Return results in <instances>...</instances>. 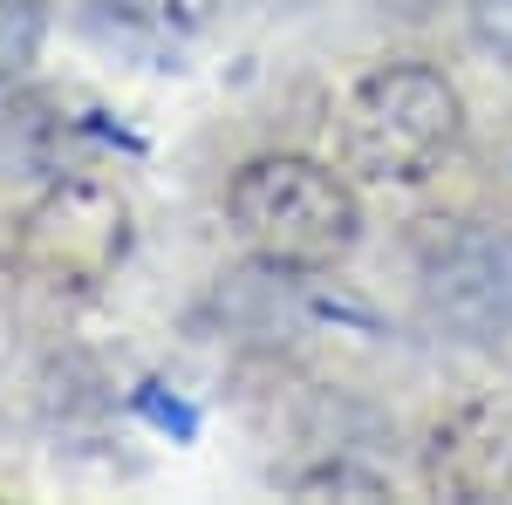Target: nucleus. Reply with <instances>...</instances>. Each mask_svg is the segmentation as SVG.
<instances>
[{
    "label": "nucleus",
    "instance_id": "423d86ee",
    "mask_svg": "<svg viewBox=\"0 0 512 505\" xmlns=\"http://www.w3.org/2000/svg\"><path fill=\"white\" fill-rule=\"evenodd\" d=\"M198 7L205 0H96V21L117 41L144 48V55H164L198 28Z\"/></svg>",
    "mask_w": 512,
    "mask_h": 505
},
{
    "label": "nucleus",
    "instance_id": "1a4fd4ad",
    "mask_svg": "<svg viewBox=\"0 0 512 505\" xmlns=\"http://www.w3.org/2000/svg\"><path fill=\"white\" fill-rule=\"evenodd\" d=\"M321 485H349L362 499H383V478H362V471H315V478H301V492H321Z\"/></svg>",
    "mask_w": 512,
    "mask_h": 505
},
{
    "label": "nucleus",
    "instance_id": "f03ea898",
    "mask_svg": "<svg viewBox=\"0 0 512 505\" xmlns=\"http://www.w3.org/2000/svg\"><path fill=\"white\" fill-rule=\"evenodd\" d=\"M458 89L437 69L390 62L362 76L342 103V157L369 185H417L458 144Z\"/></svg>",
    "mask_w": 512,
    "mask_h": 505
},
{
    "label": "nucleus",
    "instance_id": "0eeeda50",
    "mask_svg": "<svg viewBox=\"0 0 512 505\" xmlns=\"http://www.w3.org/2000/svg\"><path fill=\"white\" fill-rule=\"evenodd\" d=\"M41 0H0V82H14L41 48Z\"/></svg>",
    "mask_w": 512,
    "mask_h": 505
},
{
    "label": "nucleus",
    "instance_id": "39448f33",
    "mask_svg": "<svg viewBox=\"0 0 512 505\" xmlns=\"http://www.w3.org/2000/svg\"><path fill=\"white\" fill-rule=\"evenodd\" d=\"M424 478L444 499H506L512 492V410L506 403H465L431 430Z\"/></svg>",
    "mask_w": 512,
    "mask_h": 505
},
{
    "label": "nucleus",
    "instance_id": "20e7f679",
    "mask_svg": "<svg viewBox=\"0 0 512 505\" xmlns=\"http://www.w3.org/2000/svg\"><path fill=\"white\" fill-rule=\"evenodd\" d=\"M130 253V205L96 178H69L28 219V267L48 287H96Z\"/></svg>",
    "mask_w": 512,
    "mask_h": 505
},
{
    "label": "nucleus",
    "instance_id": "7ed1b4c3",
    "mask_svg": "<svg viewBox=\"0 0 512 505\" xmlns=\"http://www.w3.org/2000/svg\"><path fill=\"white\" fill-rule=\"evenodd\" d=\"M424 314L451 342H506L512 335V233L506 226H451L424 246L417 267Z\"/></svg>",
    "mask_w": 512,
    "mask_h": 505
},
{
    "label": "nucleus",
    "instance_id": "6e6552de",
    "mask_svg": "<svg viewBox=\"0 0 512 505\" xmlns=\"http://www.w3.org/2000/svg\"><path fill=\"white\" fill-rule=\"evenodd\" d=\"M472 35L499 62H512V0H472Z\"/></svg>",
    "mask_w": 512,
    "mask_h": 505
},
{
    "label": "nucleus",
    "instance_id": "f257e3e1",
    "mask_svg": "<svg viewBox=\"0 0 512 505\" xmlns=\"http://www.w3.org/2000/svg\"><path fill=\"white\" fill-rule=\"evenodd\" d=\"M226 212H233V233L267 267L294 273L335 267L362 233L355 192L315 157H253L226 192Z\"/></svg>",
    "mask_w": 512,
    "mask_h": 505
}]
</instances>
